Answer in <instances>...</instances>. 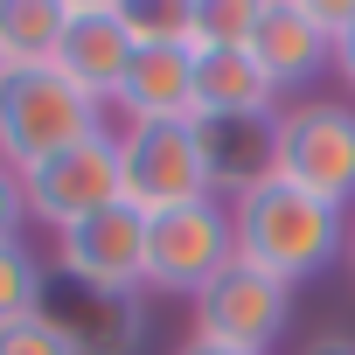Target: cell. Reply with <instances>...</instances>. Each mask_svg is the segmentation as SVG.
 Segmentation results:
<instances>
[{
  "instance_id": "cell-1",
  "label": "cell",
  "mask_w": 355,
  "mask_h": 355,
  "mask_svg": "<svg viewBox=\"0 0 355 355\" xmlns=\"http://www.w3.org/2000/svg\"><path fill=\"white\" fill-rule=\"evenodd\" d=\"M230 230H237V258L272 272V279H286V286L313 279L327 258L348 251V216L334 202L279 182V174H265L258 189H244L230 202Z\"/></svg>"
},
{
  "instance_id": "cell-2",
  "label": "cell",
  "mask_w": 355,
  "mask_h": 355,
  "mask_svg": "<svg viewBox=\"0 0 355 355\" xmlns=\"http://www.w3.org/2000/svg\"><path fill=\"white\" fill-rule=\"evenodd\" d=\"M98 112H105V98L77 91L56 63L49 70H8L0 77V160L15 174H28V167L56 160L63 146L105 132Z\"/></svg>"
},
{
  "instance_id": "cell-3",
  "label": "cell",
  "mask_w": 355,
  "mask_h": 355,
  "mask_svg": "<svg viewBox=\"0 0 355 355\" xmlns=\"http://www.w3.org/2000/svg\"><path fill=\"white\" fill-rule=\"evenodd\" d=\"M272 174L334 209L355 202V105L300 98L272 119Z\"/></svg>"
},
{
  "instance_id": "cell-4",
  "label": "cell",
  "mask_w": 355,
  "mask_h": 355,
  "mask_svg": "<svg viewBox=\"0 0 355 355\" xmlns=\"http://www.w3.org/2000/svg\"><path fill=\"white\" fill-rule=\"evenodd\" d=\"M237 258V230H230V202L202 196L167 216H146V286L153 293H202L223 265Z\"/></svg>"
},
{
  "instance_id": "cell-5",
  "label": "cell",
  "mask_w": 355,
  "mask_h": 355,
  "mask_svg": "<svg viewBox=\"0 0 355 355\" xmlns=\"http://www.w3.org/2000/svg\"><path fill=\"white\" fill-rule=\"evenodd\" d=\"M293 320V286L230 258L202 293H196V341H216V348H244V355H265Z\"/></svg>"
},
{
  "instance_id": "cell-6",
  "label": "cell",
  "mask_w": 355,
  "mask_h": 355,
  "mask_svg": "<svg viewBox=\"0 0 355 355\" xmlns=\"http://www.w3.org/2000/svg\"><path fill=\"white\" fill-rule=\"evenodd\" d=\"M21 189H28V216L49 223L56 237L77 230V223H91L98 209L125 202V189H119V139L91 132V139L63 146L56 160H42V167L21 174Z\"/></svg>"
},
{
  "instance_id": "cell-7",
  "label": "cell",
  "mask_w": 355,
  "mask_h": 355,
  "mask_svg": "<svg viewBox=\"0 0 355 355\" xmlns=\"http://www.w3.org/2000/svg\"><path fill=\"white\" fill-rule=\"evenodd\" d=\"M119 189L139 216H167L209 196V174L196 153V125H125L119 132Z\"/></svg>"
},
{
  "instance_id": "cell-8",
  "label": "cell",
  "mask_w": 355,
  "mask_h": 355,
  "mask_svg": "<svg viewBox=\"0 0 355 355\" xmlns=\"http://www.w3.org/2000/svg\"><path fill=\"white\" fill-rule=\"evenodd\" d=\"M49 272L77 279V286H98V293H139L146 286V216L132 202L98 209L91 223L56 237V265Z\"/></svg>"
},
{
  "instance_id": "cell-9",
  "label": "cell",
  "mask_w": 355,
  "mask_h": 355,
  "mask_svg": "<svg viewBox=\"0 0 355 355\" xmlns=\"http://www.w3.org/2000/svg\"><path fill=\"white\" fill-rule=\"evenodd\" d=\"M42 320L70 341V355H139V341H146V313L132 293H98V286H77L56 272L42 293Z\"/></svg>"
},
{
  "instance_id": "cell-10",
  "label": "cell",
  "mask_w": 355,
  "mask_h": 355,
  "mask_svg": "<svg viewBox=\"0 0 355 355\" xmlns=\"http://www.w3.org/2000/svg\"><path fill=\"white\" fill-rule=\"evenodd\" d=\"M251 63L265 70L272 91H300L334 63V35L320 28L313 0H265L251 28Z\"/></svg>"
},
{
  "instance_id": "cell-11",
  "label": "cell",
  "mask_w": 355,
  "mask_h": 355,
  "mask_svg": "<svg viewBox=\"0 0 355 355\" xmlns=\"http://www.w3.org/2000/svg\"><path fill=\"white\" fill-rule=\"evenodd\" d=\"M56 70L77 91H91V98H112L119 91V77L132 70V35H125V15L112 8V0H70Z\"/></svg>"
},
{
  "instance_id": "cell-12",
  "label": "cell",
  "mask_w": 355,
  "mask_h": 355,
  "mask_svg": "<svg viewBox=\"0 0 355 355\" xmlns=\"http://www.w3.org/2000/svg\"><path fill=\"white\" fill-rule=\"evenodd\" d=\"M112 105L125 125H189L196 119V49H132Z\"/></svg>"
},
{
  "instance_id": "cell-13",
  "label": "cell",
  "mask_w": 355,
  "mask_h": 355,
  "mask_svg": "<svg viewBox=\"0 0 355 355\" xmlns=\"http://www.w3.org/2000/svg\"><path fill=\"white\" fill-rule=\"evenodd\" d=\"M196 125V153L209 174V196L223 189L230 202L244 189H258L272 174V119H189Z\"/></svg>"
},
{
  "instance_id": "cell-14",
  "label": "cell",
  "mask_w": 355,
  "mask_h": 355,
  "mask_svg": "<svg viewBox=\"0 0 355 355\" xmlns=\"http://www.w3.org/2000/svg\"><path fill=\"white\" fill-rule=\"evenodd\" d=\"M272 98L251 49H196V119H272Z\"/></svg>"
},
{
  "instance_id": "cell-15",
  "label": "cell",
  "mask_w": 355,
  "mask_h": 355,
  "mask_svg": "<svg viewBox=\"0 0 355 355\" xmlns=\"http://www.w3.org/2000/svg\"><path fill=\"white\" fill-rule=\"evenodd\" d=\"M70 0H0V56L8 70H49L63 49Z\"/></svg>"
},
{
  "instance_id": "cell-16",
  "label": "cell",
  "mask_w": 355,
  "mask_h": 355,
  "mask_svg": "<svg viewBox=\"0 0 355 355\" xmlns=\"http://www.w3.org/2000/svg\"><path fill=\"white\" fill-rule=\"evenodd\" d=\"M119 15L132 49H196L202 35V0H125Z\"/></svg>"
},
{
  "instance_id": "cell-17",
  "label": "cell",
  "mask_w": 355,
  "mask_h": 355,
  "mask_svg": "<svg viewBox=\"0 0 355 355\" xmlns=\"http://www.w3.org/2000/svg\"><path fill=\"white\" fill-rule=\"evenodd\" d=\"M42 293H49V265L28 244H0V327L42 313Z\"/></svg>"
},
{
  "instance_id": "cell-18",
  "label": "cell",
  "mask_w": 355,
  "mask_h": 355,
  "mask_svg": "<svg viewBox=\"0 0 355 355\" xmlns=\"http://www.w3.org/2000/svg\"><path fill=\"white\" fill-rule=\"evenodd\" d=\"M258 8H265V0H202V35H196V49H251Z\"/></svg>"
},
{
  "instance_id": "cell-19",
  "label": "cell",
  "mask_w": 355,
  "mask_h": 355,
  "mask_svg": "<svg viewBox=\"0 0 355 355\" xmlns=\"http://www.w3.org/2000/svg\"><path fill=\"white\" fill-rule=\"evenodd\" d=\"M0 355H70V341H63L42 313H28V320H8V327H0Z\"/></svg>"
},
{
  "instance_id": "cell-20",
  "label": "cell",
  "mask_w": 355,
  "mask_h": 355,
  "mask_svg": "<svg viewBox=\"0 0 355 355\" xmlns=\"http://www.w3.org/2000/svg\"><path fill=\"white\" fill-rule=\"evenodd\" d=\"M28 230V189H21V174L0 160V244H21Z\"/></svg>"
},
{
  "instance_id": "cell-21",
  "label": "cell",
  "mask_w": 355,
  "mask_h": 355,
  "mask_svg": "<svg viewBox=\"0 0 355 355\" xmlns=\"http://www.w3.org/2000/svg\"><path fill=\"white\" fill-rule=\"evenodd\" d=\"M334 70H341V77H348V91H355V21L334 35Z\"/></svg>"
},
{
  "instance_id": "cell-22",
  "label": "cell",
  "mask_w": 355,
  "mask_h": 355,
  "mask_svg": "<svg viewBox=\"0 0 355 355\" xmlns=\"http://www.w3.org/2000/svg\"><path fill=\"white\" fill-rule=\"evenodd\" d=\"M300 355H355V334H313Z\"/></svg>"
},
{
  "instance_id": "cell-23",
  "label": "cell",
  "mask_w": 355,
  "mask_h": 355,
  "mask_svg": "<svg viewBox=\"0 0 355 355\" xmlns=\"http://www.w3.org/2000/svg\"><path fill=\"white\" fill-rule=\"evenodd\" d=\"M182 355H244V348H216V341H196V334H189V341H182Z\"/></svg>"
},
{
  "instance_id": "cell-24",
  "label": "cell",
  "mask_w": 355,
  "mask_h": 355,
  "mask_svg": "<svg viewBox=\"0 0 355 355\" xmlns=\"http://www.w3.org/2000/svg\"><path fill=\"white\" fill-rule=\"evenodd\" d=\"M348 265H355V223H348Z\"/></svg>"
},
{
  "instance_id": "cell-25",
  "label": "cell",
  "mask_w": 355,
  "mask_h": 355,
  "mask_svg": "<svg viewBox=\"0 0 355 355\" xmlns=\"http://www.w3.org/2000/svg\"><path fill=\"white\" fill-rule=\"evenodd\" d=\"M0 77H8V56H0Z\"/></svg>"
}]
</instances>
